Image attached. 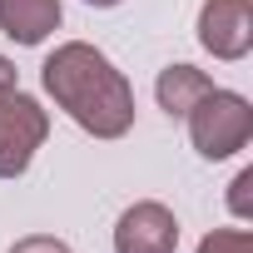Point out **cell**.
I'll use <instances>...</instances> for the list:
<instances>
[{
	"label": "cell",
	"mask_w": 253,
	"mask_h": 253,
	"mask_svg": "<svg viewBox=\"0 0 253 253\" xmlns=\"http://www.w3.org/2000/svg\"><path fill=\"white\" fill-rule=\"evenodd\" d=\"M199 253H253V233H243V228H213L199 243Z\"/></svg>",
	"instance_id": "8"
},
{
	"label": "cell",
	"mask_w": 253,
	"mask_h": 253,
	"mask_svg": "<svg viewBox=\"0 0 253 253\" xmlns=\"http://www.w3.org/2000/svg\"><path fill=\"white\" fill-rule=\"evenodd\" d=\"M228 209L238 218H253V169H243L233 184H228Z\"/></svg>",
	"instance_id": "9"
},
{
	"label": "cell",
	"mask_w": 253,
	"mask_h": 253,
	"mask_svg": "<svg viewBox=\"0 0 253 253\" xmlns=\"http://www.w3.org/2000/svg\"><path fill=\"white\" fill-rule=\"evenodd\" d=\"M209 89H213V80H209L204 70H194V65H169V70L159 75V84H154L159 109H164V114H174V119H184V114H189Z\"/></svg>",
	"instance_id": "7"
},
{
	"label": "cell",
	"mask_w": 253,
	"mask_h": 253,
	"mask_svg": "<svg viewBox=\"0 0 253 253\" xmlns=\"http://www.w3.org/2000/svg\"><path fill=\"white\" fill-rule=\"evenodd\" d=\"M199 40L213 60H243L253 50V0H204Z\"/></svg>",
	"instance_id": "4"
},
{
	"label": "cell",
	"mask_w": 253,
	"mask_h": 253,
	"mask_svg": "<svg viewBox=\"0 0 253 253\" xmlns=\"http://www.w3.org/2000/svg\"><path fill=\"white\" fill-rule=\"evenodd\" d=\"M60 0H0V30L15 45H40L60 25Z\"/></svg>",
	"instance_id": "6"
},
{
	"label": "cell",
	"mask_w": 253,
	"mask_h": 253,
	"mask_svg": "<svg viewBox=\"0 0 253 253\" xmlns=\"http://www.w3.org/2000/svg\"><path fill=\"white\" fill-rule=\"evenodd\" d=\"M40 80H45V94L80 124L84 134H94V139L129 134V124H134V89L109 65V55H99L94 45H84V40L60 45L40 65Z\"/></svg>",
	"instance_id": "1"
},
{
	"label": "cell",
	"mask_w": 253,
	"mask_h": 253,
	"mask_svg": "<svg viewBox=\"0 0 253 253\" xmlns=\"http://www.w3.org/2000/svg\"><path fill=\"white\" fill-rule=\"evenodd\" d=\"M10 253H70V243H65V238H50V233H30V238H20Z\"/></svg>",
	"instance_id": "10"
},
{
	"label": "cell",
	"mask_w": 253,
	"mask_h": 253,
	"mask_svg": "<svg viewBox=\"0 0 253 253\" xmlns=\"http://www.w3.org/2000/svg\"><path fill=\"white\" fill-rule=\"evenodd\" d=\"M179 248V218L144 199L134 209L119 213V228H114V253H174Z\"/></svg>",
	"instance_id": "5"
},
{
	"label": "cell",
	"mask_w": 253,
	"mask_h": 253,
	"mask_svg": "<svg viewBox=\"0 0 253 253\" xmlns=\"http://www.w3.org/2000/svg\"><path fill=\"white\" fill-rule=\"evenodd\" d=\"M50 134V114L40 109V99L10 89L0 94V179H20L35 159V149Z\"/></svg>",
	"instance_id": "3"
},
{
	"label": "cell",
	"mask_w": 253,
	"mask_h": 253,
	"mask_svg": "<svg viewBox=\"0 0 253 253\" xmlns=\"http://www.w3.org/2000/svg\"><path fill=\"white\" fill-rule=\"evenodd\" d=\"M10 89H15V65L0 55V94H10Z\"/></svg>",
	"instance_id": "11"
},
{
	"label": "cell",
	"mask_w": 253,
	"mask_h": 253,
	"mask_svg": "<svg viewBox=\"0 0 253 253\" xmlns=\"http://www.w3.org/2000/svg\"><path fill=\"white\" fill-rule=\"evenodd\" d=\"M84 5H99V10H109V5H119V0H84Z\"/></svg>",
	"instance_id": "12"
},
{
	"label": "cell",
	"mask_w": 253,
	"mask_h": 253,
	"mask_svg": "<svg viewBox=\"0 0 253 253\" xmlns=\"http://www.w3.org/2000/svg\"><path fill=\"white\" fill-rule=\"evenodd\" d=\"M184 119H189V139L204 159H233L253 139V104L233 89H209Z\"/></svg>",
	"instance_id": "2"
}]
</instances>
